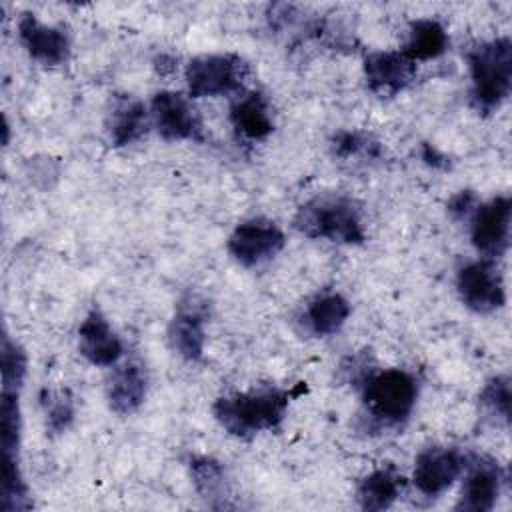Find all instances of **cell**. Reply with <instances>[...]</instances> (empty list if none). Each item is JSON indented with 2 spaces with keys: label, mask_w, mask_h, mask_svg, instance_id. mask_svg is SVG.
<instances>
[{
  "label": "cell",
  "mask_w": 512,
  "mask_h": 512,
  "mask_svg": "<svg viewBox=\"0 0 512 512\" xmlns=\"http://www.w3.org/2000/svg\"><path fill=\"white\" fill-rule=\"evenodd\" d=\"M292 392L278 386H254L214 400L212 416L234 438L250 440L278 430L286 418Z\"/></svg>",
  "instance_id": "1"
},
{
  "label": "cell",
  "mask_w": 512,
  "mask_h": 512,
  "mask_svg": "<svg viewBox=\"0 0 512 512\" xmlns=\"http://www.w3.org/2000/svg\"><path fill=\"white\" fill-rule=\"evenodd\" d=\"M362 414L378 430L402 428L412 416L420 382L404 368H370L358 382Z\"/></svg>",
  "instance_id": "2"
},
{
  "label": "cell",
  "mask_w": 512,
  "mask_h": 512,
  "mask_svg": "<svg viewBox=\"0 0 512 512\" xmlns=\"http://www.w3.org/2000/svg\"><path fill=\"white\" fill-rule=\"evenodd\" d=\"M292 226L310 240L360 246L366 240L362 206L346 194H318L298 206Z\"/></svg>",
  "instance_id": "3"
},
{
  "label": "cell",
  "mask_w": 512,
  "mask_h": 512,
  "mask_svg": "<svg viewBox=\"0 0 512 512\" xmlns=\"http://www.w3.org/2000/svg\"><path fill=\"white\" fill-rule=\"evenodd\" d=\"M470 102L482 116L496 112L512 90V40L496 36L480 40L466 52Z\"/></svg>",
  "instance_id": "4"
},
{
  "label": "cell",
  "mask_w": 512,
  "mask_h": 512,
  "mask_svg": "<svg viewBox=\"0 0 512 512\" xmlns=\"http://www.w3.org/2000/svg\"><path fill=\"white\" fill-rule=\"evenodd\" d=\"M250 74L248 62L232 52L200 54L194 56L184 70L188 96L216 98L236 96L244 90V82Z\"/></svg>",
  "instance_id": "5"
},
{
  "label": "cell",
  "mask_w": 512,
  "mask_h": 512,
  "mask_svg": "<svg viewBox=\"0 0 512 512\" xmlns=\"http://www.w3.org/2000/svg\"><path fill=\"white\" fill-rule=\"evenodd\" d=\"M286 246L282 228L270 218H248L236 224L226 240V250L242 268H258L274 260Z\"/></svg>",
  "instance_id": "6"
},
{
  "label": "cell",
  "mask_w": 512,
  "mask_h": 512,
  "mask_svg": "<svg viewBox=\"0 0 512 512\" xmlns=\"http://www.w3.org/2000/svg\"><path fill=\"white\" fill-rule=\"evenodd\" d=\"M510 220L512 198L508 194H498L486 202H478L476 210L468 218V226L470 242L480 258L496 262L508 252Z\"/></svg>",
  "instance_id": "7"
},
{
  "label": "cell",
  "mask_w": 512,
  "mask_h": 512,
  "mask_svg": "<svg viewBox=\"0 0 512 512\" xmlns=\"http://www.w3.org/2000/svg\"><path fill=\"white\" fill-rule=\"evenodd\" d=\"M456 292L464 308L474 314H494L506 304L504 278L496 262L472 260L466 262L456 274Z\"/></svg>",
  "instance_id": "8"
},
{
  "label": "cell",
  "mask_w": 512,
  "mask_h": 512,
  "mask_svg": "<svg viewBox=\"0 0 512 512\" xmlns=\"http://www.w3.org/2000/svg\"><path fill=\"white\" fill-rule=\"evenodd\" d=\"M150 120L166 142H202L204 126L192 98L176 90H160L150 100Z\"/></svg>",
  "instance_id": "9"
},
{
  "label": "cell",
  "mask_w": 512,
  "mask_h": 512,
  "mask_svg": "<svg viewBox=\"0 0 512 512\" xmlns=\"http://www.w3.org/2000/svg\"><path fill=\"white\" fill-rule=\"evenodd\" d=\"M208 302L198 294H186L178 300L168 322L166 340L170 350L186 362H198L206 350Z\"/></svg>",
  "instance_id": "10"
},
{
  "label": "cell",
  "mask_w": 512,
  "mask_h": 512,
  "mask_svg": "<svg viewBox=\"0 0 512 512\" xmlns=\"http://www.w3.org/2000/svg\"><path fill=\"white\" fill-rule=\"evenodd\" d=\"M468 460L470 456L456 446H428L414 460L412 484L428 498L440 496L464 474Z\"/></svg>",
  "instance_id": "11"
},
{
  "label": "cell",
  "mask_w": 512,
  "mask_h": 512,
  "mask_svg": "<svg viewBox=\"0 0 512 512\" xmlns=\"http://www.w3.org/2000/svg\"><path fill=\"white\" fill-rule=\"evenodd\" d=\"M458 502L454 510L460 512H490L506 482V472L498 460L490 456H470L464 470Z\"/></svg>",
  "instance_id": "12"
},
{
  "label": "cell",
  "mask_w": 512,
  "mask_h": 512,
  "mask_svg": "<svg viewBox=\"0 0 512 512\" xmlns=\"http://www.w3.org/2000/svg\"><path fill=\"white\" fill-rule=\"evenodd\" d=\"M18 42L32 60L48 68L66 64L72 54L68 30L64 26L44 24L32 12H24L18 18Z\"/></svg>",
  "instance_id": "13"
},
{
  "label": "cell",
  "mask_w": 512,
  "mask_h": 512,
  "mask_svg": "<svg viewBox=\"0 0 512 512\" xmlns=\"http://www.w3.org/2000/svg\"><path fill=\"white\" fill-rule=\"evenodd\" d=\"M364 80L378 98H392L404 92L416 78L418 64L402 50H372L364 56Z\"/></svg>",
  "instance_id": "14"
},
{
  "label": "cell",
  "mask_w": 512,
  "mask_h": 512,
  "mask_svg": "<svg viewBox=\"0 0 512 512\" xmlns=\"http://www.w3.org/2000/svg\"><path fill=\"white\" fill-rule=\"evenodd\" d=\"M78 352L86 362L100 368H112L124 358V342L100 308H92L80 322Z\"/></svg>",
  "instance_id": "15"
},
{
  "label": "cell",
  "mask_w": 512,
  "mask_h": 512,
  "mask_svg": "<svg viewBox=\"0 0 512 512\" xmlns=\"http://www.w3.org/2000/svg\"><path fill=\"white\" fill-rule=\"evenodd\" d=\"M150 376L146 366L136 358L120 360L112 366V374L106 384L108 406L118 416L134 414L146 400Z\"/></svg>",
  "instance_id": "16"
},
{
  "label": "cell",
  "mask_w": 512,
  "mask_h": 512,
  "mask_svg": "<svg viewBox=\"0 0 512 512\" xmlns=\"http://www.w3.org/2000/svg\"><path fill=\"white\" fill-rule=\"evenodd\" d=\"M228 120L238 140L260 142L274 132V116L268 98L256 90H242L228 108Z\"/></svg>",
  "instance_id": "17"
},
{
  "label": "cell",
  "mask_w": 512,
  "mask_h": 512,
  "mask_svg": "<svg viewBox=\"0 0 512 512\" xmlns=\"http://www.w3.org/2000/svg\"><path fill=\"white\" fill-rule=\"evenodd\" d=\"M150 126V108L142 100L130 94L114 96L112 106L106 114V132L112 146L124 148L136 144L146 136Z\"/></svg>",
  "instance_id": "18"
},
{
  "label": "cell",
  "mask_w": 512,
  "mask_h": 512,
  "mask_svg": "<svg viewBox=\"0 0 512 512\" xmlns=\"http://www.w3.org/2000/svg\"><path fill=\"white\" fill-rule=\"evenodd\" d=\"M352 306L344 294L336 290H322L314 294L300 312V326L314 338L334 336L350 318Z\"/></svg>",
  "instance_id": "19"
},
{
  "label": "cell",
  "mask_w": 512,
  "mask_h": 512,
  "mask_svg": "<svg viewBox=\"0 0 512 512\" xmlns=\"http://www.w3.org/2000/svg\"><path fill=\"white\" fill-rule=\"evenodd\" d=\"M404 486L406 480L394 466H380L358 482L356 502L366 512L388 510L402 496Z\"/></svg>",
  "instance_id": "20"
},
{
  "label": "cell",
  "mask_w": 512,
  "mask_h": 512,
  "mask_svg": "<svg viewBox=\"0 0 512 512\" xmlns=\"http://www.w3.org/2000/svg\"><path fill=\"white\" fill-rule=\"evenodd\" d=\"M450 38L444 24L436 18H416L408 24L402 52L416 64L434 60L448 50Z\"/></svg>",
  "instance_id": "21"
},
{
  "label": "cell",
  "mask_w": 512,
  "mask_h": 512,
  "mask_svg": "<svg viewBox=\"0 0 512 512\" xmlns=\"http://www.w3.org/2000/svg\"><path fill=\"white\" fill-rule=\"evenodd\" d=\"M188 468L196 492L208 502V506L224 508L230 488L222 462L212 456H194Z\"/></svg>",
  "instance_id": "22"
},
{
  "label": "cell",
  "mask_w": 512,
  "mask_h": 512,
  "mask_svg": "<svg viewBox=\"0 0 512 512\" xmlns=\"http://www.w3.org/2000/svg\"><path fill=\"white\" fill-rule=\"evenodd\" d=\"M512 390L508 374H496L482 386L478 394V412L482 420L496 428H508L510 424Z\"/></svg>",
  "instance_id": "23"
},
{
  "label": "cell",
  "mask_w": 512,
  "mask_h": 512,
  "mask_svg": "<svg viewBox=\"0 0 512 512\" xmlns=\"http://www.w3.org/2000/svg\"><path fill=\"white\" fill-rule=\"evenodd\" d=\"M0 442L4 458L20 460V438H22V412H20V390H4L0 402Z\"/></svg>",
  "instance_id": "24"
},
{
  "label": "cell",
  "mask_w": 512,
  "mask_h": 512,
  "mask_svg": "<svg viewBox=\"0 0 512 512\" xmlns=\"http://www.w3.org/2000/svg\"><path fill=\"white\" fill-rule=\"evenodd\" d=\"M40 402L46 418V430H50V434L66 432L76 414L70 390H42Z\"/></svg>",
  "instance_id": "25"
},
{
  "label": "cell",
  "mask_w": 512,
  "mask_h": 512,
  "mask_svg": "<svg viewBox=\"0 0 512 512\" xmlns=\"http://www.w3.org/2000/svg\"><path fill=\"white\" fill-rule=\"evenodd\" d=\"M2 388L4 390H22L28 370V356L24 348L12 340L8 334L2 336Z\"/></svg>",
  "instance_id": "26"
},
{
  "label": "cell",
  "mask_w": 512,
  "mask_h": 512,
  "mask_svg": "<svg viewBox=\"0 0 512 512\" xmlns=\"http://www.w3.org/2000/svg\"><path fill=\"white\" fill-rule=\"evenodd\" d=\"M332 152L336 158L350 160L358 156L376 158L380 154V146L376 140H372L370 134L358 132V130H340L332 136Z\"/></svg>",
  "instance_id": "27"
},
{
  "label": "cell",
  "mask_w": 512,
  "mask_h": 512,
  "mask_svg": "<svg viewBox=\"0 0 512 512\" xmlns=\"http://www.w3.org/2000/svg\"><path fill=\"white\" fill-rule=\"evenodd\" d=\"M478 202H480V200H478V196H476L474 190H460V192H456V194L448 200L446 210H448V214H450L452 220H456V222H468V218H470L472 212L476 210Z\"/></svg>",
  "instance_id": "28"
},
{
  "label": "cell",
  "mask_w": 512,
  "mask_h": 512,
  "mask_svg": "<svg viewBox=\"0 0 512 512\" xmlns=\"http://www.w3.org/2000/svg\"><path fill=\"white\" fill-rule=\"evenodd\" d=\"M422 160L430 164L432 168H446L448 160L444 154H440L432 144H422Z\"/></svg>",
  "instance_id": "29"
}]
</instances>
